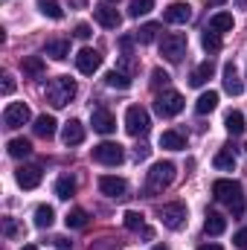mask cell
Returning <instances> with one entry per match:
<instances>
[{"label": "cell", "mask_w": 247, "mask_h": 250, "mask_svg": "<svg viewBox=\"0 0 247 250\" xmlns=\"http://www.w3.org/2000/svg\"><path fill=\"white\" fill-rule=\"evenodd\" d=\"M212 195L218 204H227L233 209V215H242L245 212V192H242V184L239 181H230V178H221L212 184Z\"/></svg>", "instance_id": "1"}, {"label": "cell", "mask_w": 247, "mask_h": 250, "mask_svg": "<svg viewBox=\"0 0 247 250\" xmlns=\"http://www.w3.org/2000/svg\"><path fill=\"white\" fill-rule=\"evenodd\" d=\"M76 82L70 79V76H56L50 84H47V102L53 105V108H64V105H70L73 102V96H76Z\"/></svg>", "instance_id": "2"}, {"label": "cell", "mask_w": 247, "mask_h": 250, "mask_svg": "<svg viewBox=\"0 0 247 250\" xmlns=\"http://www.w3.org/2000/svg\"><path fill=\"white\" fill-rule=\"evenodd\" d=\"M172 181H175V163L160 160V163H154V166L148 169V175H145V192H148V195H157V192H163L166 187H172Z\"/></svg>", "instance_id": "3"}, {"label": "cell", "mask_w": 247, "mask_h": 250, "mask_svg": "<svg viewBox=\"0 0 247 250\" xmlns=\"http://www.w3.org/2000/svg\"><path fill=\"white\" fill-rule=\"evenodd\" d=\"M148 128H151V120H148V111L143 105H131L125 111V131L131 137H145Z\"/></svg>", "instance_id": "4"}, {"label": "cell", "mask_w": 247, "mask_h": 250, "mask_svg": "<svg viewBox=\"0 0 247 250\" xmlns=\"http://www.w3.org/2000/svg\"><path fill=\"white\" fill-rule=\"evenodd\" d=\"M160 56H163L166 62H172V64L181 62V59L186 56V35L184 32L163 35V41H160Z\"/></svg>", "instance_id": "5"}, {"label": "cell", "mask_w": 247, "mask_h": 250, "mask_svg": "<svg viewBox=\"0 0 247 250\" xmlns=\"http://www.w3.org/2000/svg\"><path fill=\"white\" fill-rule=\"evenodd\" d=\"M184 96L178 93V90H163V93H157V99H154V111L160 114V117H178L181 111H184Z\"/></svg>", "instance_id": "6"}, {"label": "cell", "mask_w": 247, "mask_h": 250, "mask_svg": "<svg viewBox=\"0 0 247 250\" xmlns=\"http://www.w3.org/2000/svg\"><path fill=\"white\" fill-rule=\"evenodd\" d=\"M93 160L96 163H102V166H120L123 163V146L120 143H99V146H93Z\"/></svg>", "instance_id": "7"}, {"label": "cell", "mask_w": 247, "mask_h": 250, "mask_svg": "<svg viewBox=\"0 0 247 250\" xmlns=\"http://www.w3.org/2000/svg\"><path fill=\"white\" fill-rule=\"evenodd\" d=\"M157 215H160L163 227H169V230H181V227L186 224V204H181V201H175V204H163Z\"/></svg>", "instance_id": "8"}, {"label": "cell", "mask_w": 247, "mask_h": 250, "mask_svg": "<svg viewBox=\"0 0 247 250\" xmlns=\"http://www.w3.org/2000/svg\"><path fill=\"white\" fill-rule=\"evenodd\" d=\"M29 105L26 102H9L6 111H3V125L6 128H21V125L29 123Z\"/></svg>", "instance_id": "9"}, {"label": "cell", "mask_w": 247, "mask_h": 250, "mask_svg": "<svg viewBox=\"0 0 247 250\" xmlns=\"http://www.w3.org/2000/svg\"><path fill=\"white\" fill-rule=\"evenodd\" d=\"M99 192L108 195V198H114V201H123V198H128V184H125L123 178L102 175V178H99Z\"/></svg>", "instance_id": "10"}, {"label": "cell", "mask_w": 247, "mask_h": 250, "mask_svg": "<svg viewBox=\"0 0 247 250\" xmlns=\"http://www.w3.org/2000/svg\"><path fill=\"white\" fill-rule=\"evenodd\" d=\"M76 67H79V73H84V76H93V73L102 67V56H99L96 50L84 47V50H79V56H76Z\"/></svg>", "instance_id": "11"}, {"label": "cell", "mask_w": 247, "mask_h": 250, "mask_svg": "<svg viewBox=\"0 0 247 250\" xmlns=\"http://www.w3.org/2000/svg\"><path fill=\"white\" fill-rule=\"evenodd\" d=\"M93 18H96V23H102L105 29H117V26L123 23V15H120L114 6H108V3L93 6Z\"/></svg>", "instance_id": "12"}, {"label": "cell", "mask_w": 247, "mask_h": 250, "mask_svg": "<svg viewBox=\"0 0 247 250\" xmlns=\"http://www.w3.org/2000/svg\"><path fill=\"white\" fill-rule=\"evenodd\" d=\"M189 18H192V6L184 3V0H175V3H169L163 9V21L166 23H186Z\"/></svg>", "instance_id": "13"}, {"label": "cell", "mask_w": 247, "mask_h": 250, "mask_svg": "<svg viewBox=\"0 0 247 250\" xmlns=\"http://www.w3.org/2000/svg\"><path fill=\"white\" fill-rule=\"evenodd\" d=\"M90 125H93V131H99V134H114V131H117L114 114L105 111V108H96V111L90 114Z\"/></svg>", "instance_id": "14"}, {"label": "cell", "mask_w": 247, "mask_h": 250, "mask_svg": "<svg viewBox=\"0 0 247 250\" xmlns=\"http://www.w3.org/2000/svg\"><path fill=\"white\" fill-rule=\"evenodd\" d=\"M41 178H44L41 166H21V169L15 172L18 187H23V189H35L38 184H41Z\"/></svg>", "instance_id": "15"}, {"label": "cell", "mask_w": 247, "mask_h": 250, "mask_svg": "<svg viewBox=\"0 0 247 250\" xmlns=\"http://www.w3.org/2000/svg\"><path fill=\"white\" fill-rule=\"evenodd\" d=\"M224 90H227L230 96H239V93L245 90V84H242V79H239V67L233 62L224 64Z\"/></svg>", "instance_id": "16"}, {"label": "cell", "mask_w": 247, "mask_h": 250, "mask_svg": "<svg viewBox=\"0 0 247 250\" xmlns=\"http://www.w3.org/2000/svg\"><path fill=\"white\" fill-rule=\"evenodd\" d=\"M62 140H64V146H79V143H84V125L79 123V120H70V123H64Z\"/></svg>", "instance_id": "17"}, {"label": "cell", "mask_w": 247, "mask_h": 250, "mask_svg": "<svg viewBox=\"0 0 247 250\" xmlns=\"http://www.w3.org/2000/svg\"><path fill=\"white\" fill-rule=\"evenodd\" d=\"M212 73H215V67H212V62L206 59V62H201L195 70H192V76H189V84H192V87H204V84L212 79Z\"/></svg>", "instance_id": "18"}, {"label": "cell", "mask_w": 247, "mask_h": 250, "mask_svg": "<svg viewBox=\"0 0 247 250\" xmlns=\"http://www.w3.org/2000/svg\"><path fill=\"white\" fill-rule=\"evenodd\" d=\"M160 146L169 148V151H184L186 137L181 134V131H163V134H160Z\"/></svg>", "instance_id": "19"}, {"label": "cell", "mask_w": 247, "mask_h": 250, "mask_svg": "<svg viewBox=\"0 0 247 250\" xmlns=\"http://www.w3.org/2000/svg\"><path fill=\"white\" fill-rule=\"evenodd\" d=\"M56 117H50V114H41V117H38V120H35V125H32V128H35V134H38V137H44V140H50V137H56Z\"/></svg>", "instance_id": "20"}, {"label": "cell", "mask_w": 247, "mask_h": 250, "mask_svg": "<svg viewBox=\"0 0 247 250\" xmlns=\"http://www.w3.org/2000/svg\"><path fill=\"white\" fill-rule=\"evenodd\" d=\"M218 108V93L215 90H206V93H201L198 96V102H195V111L204 117V114H212Z\"/></svg>", "instance_id": "21"}, {"label": "cell", "mask_w": 247, "mask_h": 250, "mask_svg": "<svg viewBox=\"0 0 247 250\" xmlns=\"http://www.w3.org/2000/svg\"><path fill=\"white\" fill-rule=\"evenodd\" d=\"M224 230H227V218L218 215V212H209L206 221H204V233H206V236H221Z\"/></svg>", "instance_id": "22"}, {"label": "cell", "mask_w": 247, "mask_h": 250, "mask_svg": "<svg viewBox=\"0 0 247 250\" xmlns=\"http://www.w3.org/2000/svg\"><path fill=\"white\" fill-rule=\"evenodd\" d=\"M206 29H212V32H218V35H221V32H230V29H233V15H230V12H218V15H212Z\"/></svg>", "instance_id": "23"}, {"label": "cell", "mask_w": 247, "mask_h": 250, "mask_svg": "<svg viewBox=\"0 0 247 250\" xmlns=\"http://www.w3.org/2000/svg\"><path fill=\"white\" fill-rule=\"evenodd\" d=\"M44 53H47L50 59H56V62H64V59L70 56V41H64V38H59V41H50V44L44 47Z\"/></svg>", "instance_id": "24"}, {"label": "cell", "mask_w": 247, "mask_h": 250, "mask_svg": "<svg viewBox=\"0 0 247 250\" xmlns=\"http://www.w3.org/2000/svg\"><path fill=\"white\" fill-rule=\"evenodd\" d=\"M224 128L233 134V137H239V134H245V114L242 111H230L227 117H224Z\"/></svg>", "instance_id": "25"}, {"label": "cell", "mask_w": 247, "mask_h": 250, "mask_svg": "<svg viewBox=\"0 0 247 250\" xmlns=\"http://www.w3.org/2000/svg\"><path fill=\"white\" fill-rule=\"evenodd\" d=\"M6 151H9L12 157H26V154L32 151V143H29L26 137H15V140L6 143Z\"/></svg>", "instance_id": "26"}, {"label": "cell", "mask_w": 247, "mask_h": 250, "mask_svg": "<svg viewBox=\"0 0 247 250\" xmlns=\"http://www.w3.org/2000/svg\"><path fill=\"white\" fill-rule=\"evenodd\" d=\"M212 163H215V169H221V172H233V169H236V154H233V148H221Z\"/></svg>", "instance_id": "27"}, {"label": "cell", "mask_w": 247, "mask_h": 250, "mask_svg": "<svg viewBox=\"0 0 247 250\" xmlns=\"http://www.w3.org/2000/svg\"><path fill=\"white\" fill-rule=\"evenodd\" d=\"M123 224H125V230H131V233L145 230V218H143V212H137V209H128V212H125Z\"/></svg>", "instance_id": "28"}, {"label": "cell", "mask_w": 247, "mask_h": 250, "mask_svg": "<svg viewBox=\"0 0 247 250\" xmlns=\"http://www.w3.org/2000/svg\"><path fill=\"white\" fill-rule=\"evenodd\" d=\"M56 195H59L62 201H70V198L76 195V181H73L70 175H62V178L56 181Z\"/></svg>", "instance_id": "29"}, {"label": "cell", "mask_w": 247, "mask_h": 250, "mask_svg": "<svg viewBox=\"0 0 247 250\" xmlns=\"http://www.w3.org/2000/svg\"><path fill=\"white\" fill-rule=\"evenodd\" d=\"M53 221H56V212H53V207H47V204H41V207L35 209V227H41V230H47V227H53Z\"/></svg>", "instance_id": "30"}, {"label": "cell", "mask_w": 247, "mask_h": 250, "mask_svg": "<svg viewBox=\"0 0 247 250\" xmlns=\"http://www.w3.org/2000/svg\"><path fill=\"white\" fill-rule=\"evenodd\" d=\"M105 82H108V87H117V90H128L131 87V76L123 73V70H111L105 76Z\"/></svg>", "instance_id": "31"}, {"label": "cell", "mask_w": 247, "mask_h": 250, "mask_svg": "<svg viewBox=\"0 0 247 250\" xmlns=\"http://www.w3.org/2000/svg\"><path fill=\"white\" fill-rule=\"evenodd\" d=\"M38 12L53 18V21H62L64 18V9L59 6V0H38Z\"/></svg>", "instance_id": "32"}, {"label": "cell", "mask_w": 247, "mask_h": 250, "mask_svg": "<svg viewBox=\"0 0 247 250\" xmlns=\"http://www.w3.org/2000/svg\"><path fill=\"white\" fill-rule=\"evenodd\" d=\"M157 32H160V23H143V26L137 29V41H140V44H151V41L157 38Z\"/></svg>", "instance_id": "33"}, {"label": "cell", "mask_w": 247, "mask_h": 250, "mask_svg": "<svg viewBox=\"0 0 247 250\" xmlns=\"http://www.w3.org/2000/svg\"><path fill=\"white\" fill-rule=\"evenodd\" d=\"M21 67H23L26 76H41V73H44V59H41V56H29V59L21 62Z\"/></svg>", "instance_id": "34"}, {"label": "cell", "mask_w": 247, "mask_h": 250, "mask_svg": "<svg viewBox=\"0 0 247 250\" xmlns=\"http://www.w3.org/2000/svg\"><path fill=\"white\" fill-rule=\"evenodd\" d=\"M201 44H204V50H206V53H218V50H221V35H218V32H212V29H206V32H204V38H201Z\"/></svg>", "instance_id": "35"}, {"label": "cell", "mask_w": 247, "mask_h": 250, "mask_svg": "<svg viewBox=\"0 0 247 250\" xmlns=\"http://www.w3.org/2000/svg\"><path fill=\"white\" fill-rule=\"evenodd\" d=\"M151 9H154V0H131L128 15H131V18H140V15H148Z\"/></svg>", "instance_id": "36"}, {"label": "cell", "mask_w": 247, "mask_h": 250, "mask_svg": "<svg viewBox=\"0 0 247 250\" xmlns=\"http://www.w3.org/2000/svg\"><path fill=\"white\" fill-rule=\"evenodd\" d=\"M64 221H67V227H76V230H79V227L87 224V212H84V209H70Z\"/></svg>", "instance_id": "37"}, {"label": "cell", "mask_w": 247, "mask_h": 250, "mask_svg": "<svg viewBox=\"0 0 247 250\" xmlns=\"http://www.w3.org/2000/svg\"><path fill=\"white\" fill-rule=\"evenodd\" d=\"M3 233H6L9 239H15V236H23V227H21L15 218H6V221H3Z\"/></svg>", "instance_id": "38"}, {"label": "cell", "mask_w": 247, "mask_h": 250, "mask_svg": "<svg viewBox=\"0 0 247 250\" xmlns=\"http://www.w3.org/2000/svg\"><path fill=\"white\" fill-rule=\"evenodd\" d=\"M151 84H154V87H160V84L166 87V84H169V73H163V70L157 67V70L151 73Z\"/></svg>", "instance_id": "39"}, {"label": "cell", "mask_w": 247, "mask_h": 250, "mask_svg": "<svg viewBox=\"0 0 247 250\" xmlns=\"http://www.w3.org/2000/svg\"><path fill=\"white\" fill-rule=\"evenodd\" d=\"M233 245L242 248V250H247V230H239V233L233 236Z\"/></svg>", "instance_id": "40"}, {"label": "cell", "mask_w": 247, "mask_h": 250, "mask_svg": "<svg viewBox=\"0 0 247 250\" xmlns=\"http://www.w3.org/2000/svg\"><path fill=\"white\" fill-rule=\"evenodd\" d=\"M73 35H76V38H82V41H87V38H90V26H87V23H79Z\"/></svg>", "instance_id": "41"}, {"label": "cell", "mask_w": 247, "mask_h": 250, "mask_svg": "<svg viewBox=\"0 0 247 250\" xmlns=\"http://www.w3.org/2000/svg\"><path fill=\"white\" fill-rule=\"evenodd\" d=\"M56 248H59V250H73V242H70V239H64V236H59V239H56Z\"/></svg>", "instance_id": "42"}, {"label": "cell", "mask_w": 247, "mask_h": 250, "mask_svg": "<svg viewBox=\"0 0 247 250\" xmlns=\"http://www.w3.org/2000/svg\"><path fill=\"white\" fill-rule=\"evenodd\" d=\"M12 90H15V82H12V76H3V93L9 96Z\"/></svg>", "instance_id": "43"}, {"label": "cell", "mask_w": 247, "mask_h": 250, "mask_svg": "<svg viewBox=\"0 0 247 250\" xmlns=\"http://www.w3.org/2000/svg\"><path fill=\"white\" fill-rule=\"evenodd\" d=\"M198 250H221V248H218V245H201Z\"/></svg>", "instance_id": "44"}, {"label": "cell", "mask_w": 247, "mask_h": 250, "mask_svg": "<svg viewBox=\"0 0 247 250\" xmlns=\"http://www.w3.org/2000/svg\"><path fill=\"white\" fill-rule=\"evenodd\" d=\"M209 6H221V3H227V0H206Z\"/></svg>", "instance_id": "45"}, {"label": "cell", "mask_w": 247, "mask_h": 250, "mask_svg": "<svg viewBox=\"0 0 247 250\" xmlns=\"http://www.w3.org/2000/svg\"><path fill=\"white\" fill-rule=\"evenodd\" d=\"M239 3V9H247V0H236Z\"/></svg>", "instance_id": "46"}, {"label": "cell", "mask_w": 247, "mask_h": 250, "mask_svg": "<svg viewBox=\"0 0 247 250\" xmlns=\"http://www.w3.org/2000/svg\"><path fill=\"white\" fill-rule=\"evenodd\" d=\"M151 250H169V248L166 245H157V248H151Z\"/></svg>", "instance_id": "47"}, {"label": "cell", "mask_w": 247, "mask_h": 250, "mask_svg": "<svg viewBox=\"0 0 247 250\" xmlns=\"http://www.w3.org/2000/svg\"><path fill=\"white\" fill-rule=\"evenodd\" d=\"M23 250H38V248H35V245H26V248H23Z\"/></svg>", "instance_id": "48"}, {"label": "cell", "mask_w": 247, "mask_h": 250, "mask_svg": "<svg viewBox=\"0 0 247 250\" xmlns=\"http://www.w3.org/2000/svg\"><path fill=\"white\" fill-rule=\"evenodd\" d=\"M105 3H117V0H105Z\"/></svg>", "instance_id": "49"}, {"label": "cell", "mask_w": 247, "mask_h": 250, "mask_svg": "<svg viewBox=\"0 0 247 250\" xmlns=\"http://www.w3.org/2000/svg\"><path fill=\"white\" fill-rule=\"evenodd\" d=\"M245 148H247V146H245Z\"/></svg>", "instance_id": "50"}]
</instances>
